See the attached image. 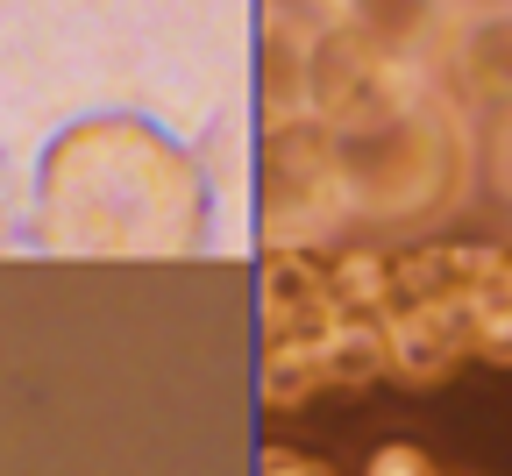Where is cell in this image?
Segmentation results:
<instances>
[{
    "mask_svg": "<svg viewBox=\"0 0 512 476\" xmlns=\"http://www.w3.org/2000/svg\"><path fill=\"white\" fill-rule=\"evenodd\" d=\"M498 292H505V299H512V256H505V270H498Z\"/></svg>",
    "mask_w": 512,
    "mask_h": 476,
    "instance_id": "52a82bcc",
    "label": "cell"
},
{
    "mask_svg": "<svg viewBox=\"0 0 512 476\" xmlns=\"http://www.w3.org/2000/svg\"><path fill=\"white\" fill-rule=\"evenodd\" d=\"M370 476H434V455L413 448V441H384L370 455Z\"/></svg>",
    "mask_w": 512,
    "mask_h": 476,
    "instance_id": "7a4b0ae2",
    "label": "cell"
},
{
    "mask_svg": "<svg viewBox=\"0 0 512 476\" xmlns=\"http://www.w3.org/2000/svg\"><path fill=\"white\" fill-rule=\"evenodd\" d=\"M491 164H498V185H505V199H512V114L498 121V150H491Z\"/></svg>",
    "mask_w": 512,
    "mask_h": 476,
    "instance_id": "5b68a950",
    "label": "cell"
},
{
    "mask_svg": "<svg viewBox=\"0 0 512 476\" xmlns=\"http://www.w3.org/2000/svg\"><path fill=\"white\" fill-rule=\"evenodd\" d=\"M342 292H356L363 306H377V299H384V270H377L370 256H356V263L342 270Z\"/></svg>",
    "mask_w": 512,
    "mask_h": 476,
    "instance_id": "277c9868",
    "label": "cell"
},
{
    "mask_svg": "<svg viewBox=\"0 0 512 476\" xmlns=\"http://www.w3.org/2000/svg\"><path fill=\"white\" fill-rule=\"evenodd\" d=\"M441 8H456V15H512V0H441Z\"/></svg>",
    "mask_w": 512,
    "mask_h": 476,
    "instance_id": "8992f818",
    "label": "cell"
},
{
    "mask_svg": "<svg viewBox=\"0 0 512 476\" xmlns=\"http://www.w3.org/2000/svg\"><path fill=\"white\" fill-rule=\"evenodd\" d=\"M15 235H29V221L15 207V171H8V150H0V249H8Z\"/></svg>",
    "mask_w": 512,
    "mask_h": 476,
    "instance_id": "3957f363",
    "label": "cell"
},
{
    "mask_svg": "<svg viewBox=\"0 0 512 476\" xmlns=\"http://www.w3.org/2000/svg\"><path fill=\"white\" fill-rule=\"evenodd\" d=\"M207 221L200 157L136 107L64 121L36 157L29 242L43 256H192Z\"/></svg>",
    "mask_w": 512,
    "mask_h": 476,
    "instance_id": "6da1fadb",
    "label": "cell"
}]
</instances>
